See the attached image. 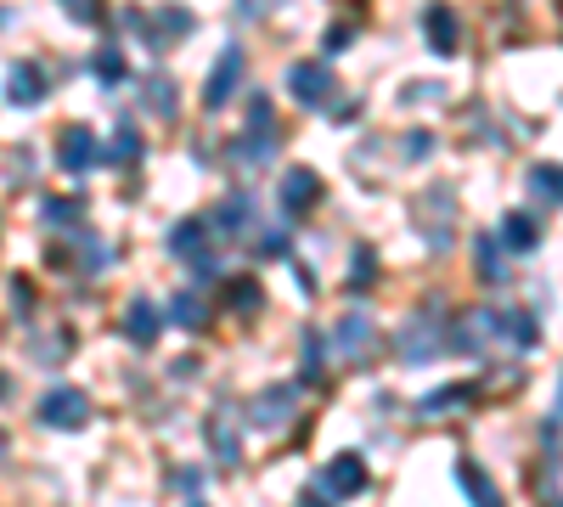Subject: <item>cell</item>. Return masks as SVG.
I'll list each match as a JSON object with an SVG mask.
<instances>
[{"instance_id":"cell-3","label":"cell","mask_w":563,"mask_h":507,"mask_svg":"<svg viewBox=\"0 0 563 507\" xmlns=\"http://www.w3.org/2000/svg\"><path fill=\"white\" fill-rule=\"evenodd\" d=\"M209 225L203 220H180L175 225V232H169V249H175V260H186V265H192V276H198V283H209V276L220 271L214 265V249H209Z\"/></svg>"},{"instance_id":"cell-20","label":"cell","mask_w":563,"mask_h":507,"mask_svg":"<svg viewBox=\"0 0 563 507\" xmlns=\"http://www.w3.org/2000/svg\"><path fill=\"white\" fill-rule=\"evenodd\" d=\"M169 316H175V328H209V310H203V299L198 294H175V305H169Z\"/></svg>"},{"instance_id":"cell-16","label":"cell","mask_w":563,"mask_h":507,"mask_svg":"<svg viewBox=\"0 0 563 507\" xmlns=\"http://www.w3.org/2000/svg\"><path fill=\"white\" fill-rule=\"evenodd\" d=\"M474 395H479L474 384H451V389H434V395H422V400H417V418H445L451 406H467Z\"/></svg>"},{"instance_id":"cell-27","label":"cell","mask_w":563,"mask_h":507,"mask_svg":"<svg viewBox=\"0 0 563 507\" xmlns=\"http://www.w3.org/2000/svg\"><path fill=\"white\" fill-rule=\"evenodd\" d=\"M530 187H536V198L558 203V164H536V169H530Z\"/></svg>"},{"instance_id":"cell-21","label":"cell","mask_w":563,"mask_h":507,"mask_svg":"<svg viewBox=\"0 0 563 507\" xmlns=\"http://www.w3.org/2000/svg\"><path fill=\"white\" fill-rule=\"evenodd\" d=\"M474 254H479V283H507V271H501V243H496L490 232L474 243Z\"/></svg>"},{"instance_id":"cell-36","label":"cell","mask_w":563,"mask_h":507,"mask_svg":"<svg viewBox=\"0 0 563 507\" xmlns=\"http://www.w3.org/2000/svg\"><path fill=\"white\" fill-rule=\"evenodd\" d=\"M0 395H7V378H0Z\"/></svg>"},{"instance_id":"cell-10","label":"cell","mask_w":563,"mask_h":507,"mask_svg":"<svg viewBox=\"0 0 563 507\" xmlns=\"http://www.w3.org/2000/svg\"><path fill=\"white\" fill-rule=\"evenodd\" d=\"M102 158V147H97V135H90L85 124H68L63 130V142H57V164L68 169V175H85L90 164Z\"/></svg>"},{"instance_id":"cell-14","label":"cell","mask_w":563,"mask_h":507,"mask_svg":"<svg viewBox=\"0 0 563 507\" xmlns=\"http://www.w3.org/2000/svg\"><path fill=\"white\" fill-rule=\"evenodd\" d=\"M124 339H135V344H153L158 339V310L147 299H130L124 305Z\"/></svg>"},{"instance_id":"cell-34","label":"cell","mask_w":563,"mask_h":507,"mask_svg":"<svg viewBox=\"0 0 563 507\" xmlns=\"http://www.w3.org/2000/svg\"><path fill=\"white\" fill-rule=\"evenodd\" d=\"M231 305H238V310H254V305H260V288H254V283H238V288H231Z\"/></svg>"},{"instance_id":"cell-23","label":"cell","mask_w":563,"mask_h":507,"mask_svg":"<svg viewBox=\"0 0 563 507\" xmlns=\"http://www.w3.org/2000/svg\"><path fill=\"white\" fill-rule=\"evenodd\" d=\"M456 480H462V491H467V502H479V507H490L496 502V485L474 469V463H456Z\"/></svg>"},{"instance_id":"cell-32","label":"cell","mask_w":563,"mask_h":507,"mask_svg":"<svg viewBox=\"0 0 563 507\" xmlns=\"http://www.w3.org/2000/svg\"><path fill=\"white\" fill-rule=\"evenodd\" d=\"M429 153H434V135L429 130H411L406 135V158H429Z\"/></svg>"},{"instance_id":"cell-17","label":"cell","mask_w":563,"mask_h":507,"mask_svg":"<svg viewBox=\"0 0 563 507\" xmlns=\"http://www.w3.org/2000/svg\"><path fill=\"white\" fill-rule=\"evenodd\" d=\"M501 243H507V249H519V254H530V249L541 243V225H536L530 214H519V209H512V214L501 220Z\"/></svg>"},{"instance_id":"cell-8","label":"cell","mask_w":563,"mask_h":507,"mask_svg":"<svg viewBox=\"0 0 563 507\" xmlns=\"http://www.w3.org/2000/svg\"><path fill=\"white\" fill-rule=\"evenodd\" d=\"M434 310H440V305H429V310H422L411 328L400 333V355H406V361H429V355L445 350V328L434 321Z\"/></svg>"},{"instance_id":"cell-6","label":"cell","mask_w":563,"mask_h":507,"mask_svg":"<svg viewBox=\"0 0 563 507\" xmlns=\"http://www.w3.org/2000/svg\"><path fill=\"white\" fill-rule=\"evenodd\" d=\"M249 423H254L260 434H282V429L294 423V389H288V384H276V389L254 395V411H249Z\"/></svg>"},{"instance_id":"cell-35","label":"cell","mask_w":563,"mask_h":507,"mask_svg":"<svg viewBox=\"0 0 563 507\" xmlns=\"http://www.w3.org/2000/svg\"><path fill=\"white\" fill-rule=\"evenodd\" d=\"M175 491H180V496H198V491H203V480H198L192 469H186V474H175Z\"/></svg>"},{"instance_id":"cell-5","label":"cell","mask_w":563,"mask_h":507,"mask_svg":"<svg viewBox=\"0 0 563 507\" xmlns=\"http://www.w3.org/2000/svg\"><path fill=\"white\" fill-rule=\"evenodd\" d=\"M276 198H282V214H288V220L310 214V209L321 203V175H316V169H305V164H294L288 175H282Z\"/></svg>"},{"instance_id":"cell-26","label":"cell","mask_w":563,"mask_h":507,"mask_svg":"<svg viewBox=\"0 0 563 507\" xmlns=\"http://www.w3.org/2000/svg\"><path fill=\"white\" fill-rule=\"evenodd\" d=\"M102 158H113V164H130V158H141V135H135L130 124H119V135H113V147H108Z\"/></svg>"},{"instance_id":"cell-18","label":"cell","mask_w":563,"mask_h":507,"mask_svg":"<svg viewBox=\"0 0 563 507\" xmlns=\"http://www.w3.org/2000/svg\"><path fill=\"white\" fill-rule=\"evenodd\" d=\"M249 214H254V203L238 192V198H225L220 209H214V225H220V238H243L249 232Z\"/></svg>"},{"instance_id":"cell-22","label":"cell","mask_w":563,"mask_h":507,"mask_svg":"<svg viewBox=\"0 0 563 507\" xmlns=\"http://www.w3.org/2000/svg\"><path fill=\"white\" fill-rule=\"evenodd\" d=\"M372 344V316H344V328H339V350L344 355H361Z\"/></svg>"},{"instance_id":"cell-12","label":"cell","mask_w":563,"mask_h":507,"mask_svg":"<svg viewBox=\"0 0 563 507\" xmlns=\"http://www.w3.org/2000/svg\"><path fill=\"white\" fill-rule=\"evenodd\" d=\"M7 97H12L18 108H34V102L45 97V74H40L34 63H12V68H7Z\"/></svg>"},{"instance_id":"cell-24","label":"cell","mask_w":563,"mask_h":507,"mask_svg":"<svg viewBox=\"0 0 563 507\" xmlns=\"http://www.w3.org/2000/svg\"><path fill=\"white\" fill-rule=\"evenodd\" d=\"M40 220H45V225H63V232H74V225H79V203H74V198H45V203H40Z\"/></svg>"},{"instance_id":"cell-25","label":"cell","mask_w":563,"mask_h":507,"mask_svg":"<svg viewBox=\"0 0 563 507\" xmlns=\"http://www.w3.org/2000/svg\"><path fill=\"white\" fill-rule=\"evenodd\" d=\"M141 90H147V108H153L158 119H169V113H175V85H169L164 74H153V79L141 85Z\"/></svg>"},{"instance_id":"cell-29","label":"cell","mask_w":563,"mask_h":507,"mask_svg":"<svg viewBox=\"0 0 563 507\" xmlns=\"http://www.w3.org/2000/svg\"><path fill=\"white\" fill-rule=\"evenodd\" d=\"M372 265H378V260H372V249H361V254H355V276H350V294L372 288Z\"/></svg>"},{"instance_id":"cell-28","label":"cell","mask_w":563,"mask_h":507,"mask_svg":"<svg viewBox=\"0 0 563 507\" xmlns=\"http://www.w3.org/2000/svg\"><path fill=\"white\" fill-rule=\"evenodd\" d=\"M97 79H124V57H119V45H102V52H97Z\"/></svg>"},{"instance_id":"cell-33","label":"cell","mask_w":563,"mask_h":507,"mask_svg":"<svg viewBox=\"0 0 563 507\" xmlns=\"http://www.w3.org/2000/svg\"><path fill=\"white\" fill-rule=\"evenodd\" d=\"M305 384H321V344L305 339Z\"/></svg>"},{"instance_id":"cell-31","label":"cell","mask_w":563,"mask_h":507,"mask_svg":"<svg viewBox=\"0 0 563 507\" xmlns=\"http://www.w3.org/2000/svg\"><path fill=\"white\" fill-rule=\"evenodd\" d=\"M254 249H260V260H282V254H288V232L276 225V232H271V238H260Z\"/></svg>"},{"instance_id":"cell-30","label":"cell","mask_w":563,"mask_h":507,"mask_svg":"<svg viewBox=\"0 0 563 507\" xmlns=\"http://www.w3.org/2000/svg\"><path fill=\"white\" fill-rule=\"evenodd\" d=\"M63 7H68L74 23H97L102 18V0H63Z\"/></svg>"},{"instance_id":"cell-9","label":"cell","mask_w":563,"mask_h":507,"mask_svg":"<svg viewBox=\"0 0 563 507\" xmlns=\"http://www.w3.org/2000/svg\"><path fill=\"white\" fill-rule=\"evenodd\" d=\"M288 85H294V97L305 108H327V102H333V74H327L321 63H294L288 68Z\"/></svg>"},{"instance_id":"cell-4","label":"cell","mask_w":563,"mask_h":507,"mask_svg":"<svg viewBox=\"0 0 563 507\" xmlns=\"http://www.w3.org/2000/svg\"><path fill=\"white\" fill-rule=\"evenodd\" d=\"M366 480H372V474H366L361 456H355V451H339L333 463L321 469L316 496H321V502H344V496H361V491H366Z\"/></svg>"},{"instance_id":"cell-13","label":"cell","mask_w":563,"mask_h":507,"mask_svg":"<svg viewBox=\"0 0 563 507\" xmlns=\"http://www.w3.org/2000/svg\"><path fill=\"white\" fill-rule=\"evenodd\" d=\"M209 445H214V456H220V463L231 469V463H238V456H243V440H238V423H231L225 418V406L214 411V418H209Z\"/></svg>"},{"instance_id":"cell-2","label":"cell","mask_w":563,"mask_h":507,"mask_svg":"<svg viewBox=\"0 0 563 507\" xmlns=\"http://www.w3.org/2000/svg\"><path fill=\"white\" fill-rule=\"evenodd\" d=\"M34 418H40L45 429H85V423H90V395H85V389H74V384L45 389V395H40V406H34Z\"/></svg>"},{"instance_id":"cell-11","label":"cell","mask_w":563,"mask_h":507,"mask_svg":"<svg viewBox=\"0 0 563 507\" xmlns=\"http://www.w3.org/2000/svg\"><path fill=\"white\" fill-rule=\"evenodd\" d=\"M422 34H429L434 57H456V45H462V29H456L451 7H429V12H422Z\"/></svg>"},{"instance_id":"cell-1","label":"cell","mask_w":563,"mask_h":507,"mask_svg":"<svg viewBox=\"0 0 563 507\" xmlns=\"http://www.w3.org/2000/svg\"><path fill=\"white\" fill-rule=\"evenodd\" d=\"M271 153H276V113H271L265 97H254V102H249V130L238 135L231 158H238V164H265Z\"/></svg>"},{"instance_id":"cell-15","label":"cell","mask_w":563,"mask_h":507,"mask_svg":"<svg viewBox=\"0 0 563 507\" xmlns=\"http://www.w3.org/2000/svg\"><path fill=\"white\" fill-rule=\"evenodd\" d=\"M496 333H507L519 350H536V344H541V328H536L530 310H501V316H496Z\"/></svg>"},{"instance_id":"cell-19","label":"cell","mask_w":563,"mask_h":507,"mask_svg":"<svg viewBox=\"0 0 563 507\" xmlns=\"http://www.w3.org/2000/svg\"><path fill=\"white\" fill-rule=\"evenodd\" d=\"M180 34H192V12H180V7L158 12V29H153V52H164V45H169V40H180Z\"/></svg>"},{"instance_id":"cell-7","label":"cell","mask_w":563,"mask_h":507,"mask_svg":"<svg viewBox=\"0 0 563 507\" xmlns=\"http://www.w3.org/2000/svg\"><path fill=\"white\" fill-rule=\"evenodd\" d=\"M238 85H243V52H238V45H225L220 63H214V74H209V85H203V108L220 113V108L231 102V90H238Z\"/></svg>"}]
</instances>
